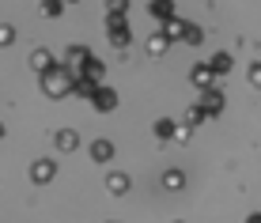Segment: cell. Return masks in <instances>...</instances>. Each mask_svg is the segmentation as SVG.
<instances>
[{
  "label": "cell",
  "mask_w": 261,
  "mask_h": 223,
  "mask_svg": "<svg viewBox=\"0 0 261 223\" xmlns=\"http://www.w3.org/2000/svg\"><path fill=\"white\" fill-rule=\"evenodd\" d=\"M76 72H72V68L65 65V61H61L57 68H49L46 76H42V95H46V99H65V95H76Z\"/></svg>",
  "instance_id": "1"
},
{
  "label": "cell",
  "mask_w": 261,
  "mask_h": 223,
  "mask_svg": "<svg viewBox=\"0 0 261 223\" xmlns=\"http://www.w3.org/2000/svg\"><path fill=\"white\" fill-rule=\"evenodd\" d=\"M106 38H110L114 49H129L133 31H129V23H125V15H106Z\"/></svg>",
  "instance_id": "2"
},
{
  "label": "cell",
  "mask_w": 261,
  "mask_h": 223,
  "mask_svg": "<svg viewBox=\"0 0 261 223\" xmlns=\"http://www.w3.org/2000/svg\"><path fill=\"white\" fill-rule=\"evenodd\" d=\"M53 174H57V163H53V159H34L31 163V182L34 185H49Z\"/></svg>",
  "instance_id": "3"
},
{
  "label": "cell",
  "mask_w": 261,
  "mask_h": 223,
  "mask_svg": "<svg viewBox=\"0 0 261 223\" xmlns=\"http://www.w3.org/2000/svg\"><path fill=\"white\" fill-rule=\"evenodd\" d=\"M190 83H193V87H201V91L216 87V72H212L208 61H201V65H193V68H190Z\"/></svg>",
  "instance_id": "4"
},
{
  "label": "cell",
  "mask_w": 261,
  "mask_h": 223,
  "mask_svg": "<svg viewBox=\"0 0 261 223\" xmlns=\"http://www.w3.org/2000/svg\"><path fill=\"white\" fill-rule=\"evenodd\" d=\"M114 106H118V91L102 83V87L95 91V99H91V110H98V114H110Z\"/></svg>",
  "instance_id": "5"
},
{
  "label": "cell",
  "mask_w": 261,
  "mask_h": 223,
  "mask_svg": "<svg viewBox=\"0 0 261 223\" xmlns=\"http://www.w3.org/2000/svg\"><path fill=\"white\" fill-rule=\"evenodd\" d=\"M57 65H61V61L53 57L49 49H34V53H31V68H34V72H38V76H46L49 68H57Z\"/></svg>",
  "instance_id": "6"
},
{
  "label": "cell",
  "mask_w": 261,
  "mask_h": 223,
  "mask_svg": "<svg viewBox=\"0 0 261 223\" xmlns=\"http://www.w3.org/2000/svg\"><path fill=\"white\" fill-rule=\"evenodd\" d=\"M129 174H121V171H110V174H106V189H110L114 193V197H125V193H129Z\"/></svg>",
  "instance_id": "7"
},
{
  "label": "cell",
  "mask_w": 261,
  "mask_h": 223,
  "mask_svg": "<svg viewBox=\"0 0 261 223\" xmlns=\"http://www.w3.org/2000/svg\"><path fill=\"white\" fill-rule=\"evenodd\" d=\"M148 15H151V19H159V23L174 19V0H151V4H148Z\"/></svg>",
  "instance_id": "8"
},
{
  "label": "cell",
  "mask_w": 261,
  "mask_h": 223,
  "mask_svg": "<svg viewBox=\"0 0 261 223\" xmlns=\"http://www.w3.org/2000/svg\"><path fill=\"white\" fill-rule=\"evenodd\" d=\"M201 106L216 118V114L223 110V91H220V87H208V91H201Z\"/></svg>",
  "instance_id": "9"
},
{
  "label": "cell",
  "mask_w": 261,
  "mask_h": 223,
  "mask_svg": "<svg viewBox=\"0 0 261 223\" xmlns=\"http://www.w3.org/2000/svg\"><path fill=\"white\" fill-rule=\"evenodd\" d=\"M53 144H57L61 151H76V148H80V132H76V129H57Z\"/></svg>",
  "instance_id": "10"
},
{
  "label": "cell",
  "mask_w": 261,
  "mask_h": 223,
  "mask_svg": "<svg viewBox=\"0 0 261 223\" xmlns=\"http://www.w3.org/2000/svg\"><path fill=\"white\" fill-rule=\"evenodd\" d=\"M98 87H102V83H98V79H91V76H80V79H76V95H80V99H87V102L95 99Z\"/></svg>",
  "instance_id": "11"
},
{
  "label": "cell",
  "mask_w": 261,
  "mask_h": 223,
  "mask_svg": "<svg viewBox=\"0 0 261 223\" xmlns=\"http://www.w3.org/2000/svg\"><path fill=\"white\" fill-rule=\"evenodd\" d=\"M91 159H95V163H110V159H114V144H110V140H95V144H91Z\"/></svg>",
  "instance_id": "12"
},
{
  "label": "cell",
  "mask_w": 261,
  "mask_h": 223,
  "mask_svg": "<svg viewBox=\"0 0 261 223\" xmlns=\"http://www.w3.org/2000/svg\"><path fill=\"white\" fill-rule=\"evenodd\" d=\"M174 132H178V125L170 121V118H159L155 121V136L163 140V144H174Z\"/></svg>",
  "instance_id": "13"
},
{
  "label": "cell",
  "mask_w": 261,
  "mask_h": 223,
  "mask_svg": "<svg viewBox=\"0 0 261 223\" xmlns=\"http://www.w3.org/2000/svg\"><path fill=\"white\" fill-rule=\"evenodd\" d=\"M167 46H170V38L163 31H151L148 34V53H155V57H159V53H167Z\"/></svg>",
  "instance_id": "14"
},
{
  "label": "cell",
  "mask_w": 261,
  "mask_h": 223,
  "mask_svg": "<svg viewBox=\"0 0 261 223\" xmlns=\"http://www.w3.org/2000/svg\"><path fill=\"white\" fill-rule=\"evenodd\" d=\"M208 65H212L216 76H227V72H231V53H212Z\"/></svg>",
  "instance_id": "15"
},
{
  "label": "cell",
  "mask_w": 261,
  "mask_h": 223,
  "mask_svg": "<svg viewBox=\"0 0 261 223\" xmlns=\"http://www.w3.org/2000/svg\"><path fill=\"white\" fill-rule=\"evenodd\" d=\"M163 34H167L170 42H178V38L186 34V19H178V15H174V19H167V23H163Z\"/></svg>",
  "instance_id": "16"
},
{
  "label": "cell",
  "mask_w": 261,
  "mask_h": 223,
  "mask_svg": "<svg viewBox=\"0 0 261 223\" xmlns=\"http://www.w3.org/2000/svg\"><path fill=\"white\" fill-rule=\"evenodd\" d=\"M80 76H91V79H98V83H102V76H106V65H102L98 57H91V61L84 65V72H80Z\"/></svg>",
  "instance_id": "17"
},
{
  "label": "cell",
  "mask_w": 261,
  "mask_h": 223,
  "mask_svg": "<svg viewBox=\"0 0 261 223\" xmlns=\"http://www.w3.org/2000/svg\"><path fill=\"white\" fill-rule=\"evenodd\" d=\"M204 118H212V114H208V110H204V106H201V102H193V106H190V110H186V125H201Z\"/></svg>",
  "instance_id": "18"
},
{
  "label": "cell",
  "mask_w": 261,
  "mask_h": 223,
  "mask_svg": "<svg viewBox=\"0 0 261 223\" xmlns=\"http://www.w3.org/2000/svg\"><path fill=\"white\" fill-rule=\"evenodd\" d=\"M163 185H167V189H182V185H186V174L170 166V171H163Z\"/></svg>",
  "instance_id": "19"
},
{
  "label": "cell",
  "mask_w": 261,
  "mask_h": 223,
  "mask_svg": "<svg viewBox=\"0 0 261 223\" xmlns=\"http://www.w3.org/2000/svg\"><path fill=\"white\" fill-rule=\"evenodd\" d=\"M65 4H68V0H42L38 8H42V15H49V19H57V15L65 12Z\"/></svg>",
  "instance_id": "20"
},
{
  "label": "cell",
  "mask_w": 261,
  "mask_h": 223,
  "mask_svg": "<svg viewBox=\"0 0 261 223\" xmlns=\"http://www.w3.org/2000/svg\"><path fill=\"white\" fill-rule=\"evenodd\" d=\"M201 38H204V31L197 23H186V34H182V42L186 46H201Z\"/></svg>",
  "instance_id": "21"
},
{
  "label": "cell",
  "mask_w": 261,
  "mask_h": 223,
  "mask_svg": "<svg viewBox=\"0 0 261 223\" xmlns=\"http://www.w3.org/2000/svg\"><path fill=\"white\" fill-rule=\"evenodd\" d=\"M129 12V0H106V15H125Z\"/></svg>",
  "instance_id": "22"
},
{
  "label": "cell",
  "mask_w": 261,
  "mask_h": 223,
  "mask_svg": "<svg viewBox=\"0 0 261 223\" xmlns=\"http://www.w3.org/2000/svg\"><path fill=\"white\" fill-rule=\"evenodd\" d=\"M246 79H250V83H254L257 91H261V61H254V65L246 68Z\"/></svg>",
  "instance_id": "23"
},
{
  "label": "cell",
  "mask_w": 261,
  "mask_h": 223,
  "mask_svg": "<svg viewBox=\"0 0 261 223\" xmlns=\"http://www.w3.org/2000/svg\"><path fill=\"white\" fill-rule=\"evenodd\" d=\"M12 42H15V26L0 23V46H12Z\"/></svg>",
  "instance_id": "24"
},
{
  "label": "cell",
  "mask_w": 261,
  "mask_h": 223,
  "mask_svg": "<svg viewBox=\"0 0 261 223\" xmlns=\"http://www.w3.org/2000/svg\"><path fill=\"white\" fill-rule=\"evenodd\" d=\"M190 140V125H178V132H174V144H186Z\"/></svg>",
  "instance_id": "25"
},
{
  "label": "cell",
  "mask_w": 261,
  "mask_h": 223,
  "mask_svg": "<svg viewBox=\"0 0 261 223\" xmlns=\"http://www.w3.org/2000/svg\"><path fill=\"white\" fill-rule=\"evenodd\" d=\"M246 223H261V212H250V216H246Z\"/></svg>",
  "instance_id": "26"
},
{
  "label": "cell",
  "mask_w": 261,
  "mask_h": 223,
  "mask_svg": "<svg viewBox=\"0 0 261 223\" xmlns=\"http://www.w3.org/2000/svg\"><path fill=\"white\" fill-rule=\"evenodd\" d=\"M4 132H8V129H4V121H0V140H4Z\"/></svg>",
  "instance_id": "27"
},
{
  "label": "cell",
  "mask_w": 261,
  "mask_h": 223,
  "mask_svg": "<svg viewBox=\"0 0 261 223\" xmlns=\"http://www.w3.org/2000/svg\"><path fill=\"white\" fill-rule=\"evenodd\" d=\"M68 4H80V0H68Z\"/></svg>",
  "instance_id": "28"
},
{
  "label": "cell",
  "mask_w": 261,
  "mask_h": 223,
  "mask_svg": "<svg viewBox=\"0 0 261 223\" xmlns=\"http://www.w3.org/2000/svg\"><path fill=\"white\" fill-rule=\"evenodd\" d=\"M174 223H182V219H174Z\"/></svg>",
  "instance_id": "29"
},
{
  "label": "cell",
  "mask_w": 261,
  "mask_h": 223,
  "mask_svg": "<svg viewBox=\"0 0 261 223\" xmlns=\"http://www.w3.org/2000/svg\"><path fill=\"white\" fill-rule=\"evenodd\" d=\"M110 223H114V219H110Z\"/></svg>",
  "instance_id": "30"
}]
</instances>
